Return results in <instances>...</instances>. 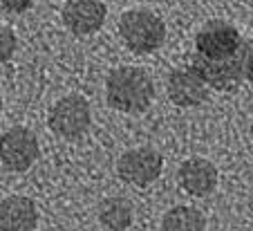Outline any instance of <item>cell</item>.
<instances>
[{
	"mask_svg": "<svg viewBox=\"0 0 253 231\" xmlns=\"http://www.w3.org/2000/svg\"><path fill=\"white\" fill-rule=\"evenodd\" d=\"M244 39L226 20H209L195 36V54L209 61L226 58L242 47Z\"/></svg>",
	"mask_w": 253,
	"mask_h": 231,
	"instance_id": "obj_5",
	"label": "cell"
},
{
	"mask_svg": "<svg viewBox=\"0 0 253 231\" xmlns=\"http://www.w3.org/2000/svg\"><path fill=\"white\" fill-rule=\"evenodd\" d=\"M99 220L110 231L128 229L132 225V204L126 197H105L99 204Z\"/></svg>",
	"mask_w": 253,
	"mask_h": 231,
	"instance_id": "obj_12",
	"label": "cell"
},
{
	"mask_svg": "<svg viewBox=\"0 0 253 231\" xmlns=\"http://www.w3.org/2000/svg\"><path fill=\"white\" fill-rule=\"evenodd\" d=\"M191 65L204 77L209 88H215L220 92H233L251 79V65H253V45L244 41L242 47L235 54L217 61H209L197 54H193Z\"/></svg>",
	"mask_w": 253,
	"mask_h": 231,
	"instance_id": "obj_2",
	"label": "cell"
},
{
	"mask_svg": "<svg viewBox=\"0 0 253 231\" xmlns=\"http://www.w3.org/2000/svg\"><path fill=\"white\" fill-rule=\"evenodd\" d=\"M164 169V157L159 150L150 148V146H139V148H130L117 162V173L124 182L132 184V186H148L162 175Z\"/></svg>",
	"mask_w": 253,
	"mask_h": 231,
	"instance_id": "obj_6",
	"label": "cell"
},
{
	"mask_svg": "<svg viewBox=\"0 0 253 231\" xmlns=\"http://www.w3.org/2000/svg\"><path fill=\"white\" fill-rule=\"evenodd\" d=\"M168 99L179 108H195L206 101L209 96V83L204 81L200 72L193 68L191 63L184 68H177L170 72L166 83Z\"/></svg>",
	"mask_w": 253,
	"mask_h": 231,
	"instance_id": "obj_8",
	"label": "cell"
},
{
	"mask_svg": "<svg viewBox=\"0 0 253 231\" xmlns=\"http://www.w3.org/2000/svg\"><path fill=\"white\" fill-rule=\"evenodd\" d=\"M105 96L115 110L137 115V112L148 110L155 99L153 79L141 68H132V65L117 68L108 74Z\"/></svg>",
	"mask_w": 253,
	"mask_h": 231,
	"instance_id": "obj_1",
	"label": "cell"
},
{
	"mask_svg": "<svg viewBox=\"0 0 253 231\" xmlns=\"http://www.w3.org/2000/svg\"><path fill=\"white\" fill-rule=\"evenodd\" d=\"M16 52V34L11 27L0 23V63H7Z\"/></svg>",
	"mask_w": 253,
	"mask_h": 231,
	"instance_id": "obj_14",
	"label": "cell"
},
{
	"mask_svg": "<svg viewBox=\"0 0 253 231\" xmlns=\"http://www.w3.org/2000/svg\"><path fill=\"white\" fill-rule=\"evenodd\" d=\"M49 130L63 139H77L85 135V130L92 124V110L87 99L81 94H67L54 103L49 112Z\"/></svg>",
	"mask_w": 253,
	"mask_h": 231,
	"instance_id": "obj_4",
	"label": "cell"
},
{
	"mask_svg": "<svg viewBox=\"0 0 253 231\" xmlns=\"http://www.w3.org/2000/svg\"><path fill=\"white\" fill-rule=\"evenodd\" d=\"M39 209L25 195H9L0 202V231H34Z\"/></svg>",
	"mask_w": 253,
	"mask_h": 231,
	"instance_id": "obj_11",
	"label": "cell"
},
{
	"mask_svg": "<svg viewBox=\"0 0 253 231\" xmlns=\"http://www.w3.org/2000/svg\"><path fill=\"white\" fill-rule=\"evenodd\" d=\"M162 231H206V218L195 207H172L164 216Z\"/></svg>",
	"mask_w": 253,
	"mask_h": 231,
	"instance_id": "obj_13",
	"label": "cell"
},
{
	"mask_svg": "<svg viewBox=\"0 0 253 231\" xmlns=\"http://www.w3.org/2000/svg\"><path fill=\"white\" fill-rule=\"evenodd\" d=\"M103 0H67L63 5V23L77 36H87L99 32L103 27Z\"/></svg>",
	"mask_w": 253,
	"mask_h": 231,
	"instance_id": "obj_9",
	"label": "cell"
},
{
	"mask_svg": "<svg viewBox=\"0 0 253 231\" xmlns=\"http://www.w3.org/2000/svg\"><path fill=\"white\" fill-rule=\"evenodd\" d=\"M119 36L134 54H150L166 39V25L150 9H130L119 18Z\"/></svg>",
	"mask_w": 253,
	"mask_h": 231,
	"instance_id": "obj_3",
	"label": "cell"
},
{
	"mask_svg": "<svg viewBox=\"0 0 253 231\" xmlns=\"http://www.w3.org/2000/svg\"><path fill=\"white\" fill-rule=\"evenodd\" d=\"M251 137H253V121H251Z\"/></svg>",
	"mask_w": 253,
	"mask_h": 231,
	"instance_id": "obj_18",
	"label": "cell"
},
{
	"mask_svg": "<svg viewBox=\"0 0 253 231\" xmlns=\"http://www.w3.org/2000/svg\"><path fill=\"white\" fill-rule=\"evenodd\" d=\"M39 159V139L29 128L14 126L0 137V162L16 173H23Z\"/></svg>",
	"mask_w": 253,
	"mask_h": 231,
	"instance_id": "obj_7",
	"label": "cell"
},
{
	"mask_svg": "<svg viewBox=\"0 0 253 231\" xmlns=\"http://www.w3.org/2000/svg\"><path fill=\"white\" fill-rule=\"evenodd\" d=\"M0 110H2V94H0Z\"/></svg>",
	"mask_w": 253,
	"mask_h": 231,
	"instance_id": "obj_17",
	"label": "cell"
},
{
	"mask_svg": "<svg viewBox=\"0 0 253 231\" xmlns=\"http://www.w3.org/2000/svg\"><path fill=\"white\" fill-rule=\"evenodd\" d=\"M36 0H0V5L5 7L7 11H14V14H20V11H27L29 7L34 5Z\"/></svg>",
	"mask_w": 253,
	"mask_h": 231,
	"instance_id": "obj_15",
	"label": "cell"
},
{
	"mask_svg": "<svg viewBox=\"0 0 253 231\" xmlns=\"http://www.w3.org/2000/svg\"><path fill=\"white\" fill-rule=\"evenodd\" d=\"M179 186L193 197H204L217 186V169L209 159L191 157L179 166Z\"/></svg>",
	"mask_w": 253,
	"mask_h": 231,
	"instance_id": "obj_10",
	"label": "cell"
},
{
	"mask_svg": "<svg viewBox=\"0 0 253 231\" xmlns=\"http://www.w3.org/2000/svg\"><path fill=\"white\" fill-rule=\"evenodd\" d=\"M249 81H251V83H253V65H251V79H249Z\"/></svg>",
	"mask_w": 253,
	"mask_h": 231,
	"instance_id": "obj_16",
	"label": "cell"
}]
</instances>
